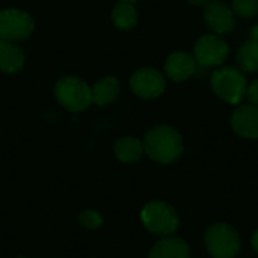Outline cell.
I'll return each mask as SVG.
<instances>
[{
  "label": "cell",
  "instance_id": "6da1fadb",
  "mask_svg": "<svg viewBox=\"0 0 258 258\" xmlns=\"http://www.w3.org/2000/svg\"><path fill=\"white\" fill-rule=\"evenodd\" d=\"M144 151L157 163L177 162L184 150L181 135L169 125H154L144 136Z\"/></svg>",
  "mask_w": 258,
  "mask_h": 258
},
{
  "label": "cell",
  "instance_id": "7a4b0ae2",
  "mask_svg": "<svg viewBox=\"0 0 258 258\" xmlns=\"http://www.w3.org/2000/svg\"><path fill=\"white\" fill-rule=\"evenodd\" d=\"M210 83L213 92L228 104H239L246 97L248 82L243 71L237 68L224 67L213 71Z\"/></svg>",
  "mask_w": 258,
  "mask_h": 258
},
{
  "label": "cell",
  "instance_id": "3957f363",
  "mask_svg": "<svg viewBox=\"0 0 258 258\" xmlns=\"http://www.w3.org/2000/svg\"><path fill=\"white\" fill-rule=\"evenodd\" d=\"M57 103L68 112H82L92 104V92L86 82L79 77H63L54 86Z\"/></svg>",
  "mask_w": 258,
  "mask_h": 258
},
{
  "label": "cell",
  "instance_id": "277c9868",
  "mask_svg": "<svg viewBox=\"0 0 258 258\" xmlns=\"http://www.w3.org/2000/svg\"><path fill=\"white\" fill-rule=\"evenodd\" d=\"M142 222L145 228L157 236H171L178 230L180 218L175 209L163 201H153L142 209Z\"/></svg>",
  "mask_w": 258,
  "mask_h": 258
},
{
  "label": "cell",
  "instance_id": "5b68a950",
  "mask_svg": "<svg viewBox=\"0 0 258 258\" xmlns=\"http://www.w3.org/2000/svg\"><path fill=\"white\" fill-rule=\"evenodd\" d=\"M206 248L215 258H236L240 252L239 233L228 224L212 225L204 236Z\"/></svg>",
  "mask_w": 258,
  "mask_h": 258
},
{
  "label": "cell",
  "instance_id": "8992f818",
  "mask_svg": "<svg viewBox=\"0 0 258 258\" xmlns=\"http://www.w3.org/2000/svg\"><path fill=\"white\" fill-rule=\"evenodd\" d=\"M228 44L216 33H207L200 36L194 45V59L201 68L222 65L224 60L228 57Z\"/></svg>",
  "mask_w": 258,
  "mask_h": 258
},
{
  "label": "cell",
  "instance_id": "52a82bcc",
  "mask_svg": "<svg viewBox=\"0 0 258 258\" xmlns=\"http://www.w3.org/2000/svg\"><path fill=\"white\" fill-rule=\"evenodd\" d=\"M33 18L27 12L20 9L0 11V41H24L33 33Z\"/></svg>",
  "mask_w": 258,
  "mask_h": 258
},
{
  "label": "cell",
  "instance_id": "ba28073f",
  "mask_svg": "<svg viewBox=\"0 0 258 258\" xmlns=\"http://www.w3.org/2000/svg\"><path fill=\"white\" fill-rule=\"evenodd\" d=\"M130 88L135 95L144 100H153L165 92V76L156 68H141L130 77Z\"/></svg>",
  "mask_w": 258,
  "mask_h": 258
},
{
  "label": "cell",
  "instance_id": "9c48e42d",
  "mask_svg": "<svg viewBox=\"0 0 258 258\" xmlns=\"http://www.w3.org/2000/svg\"><path fill=\"white\" fill-rule=\"evenodd\" d=\"M204 20L216 35L231 33L236 29V17L231 6L219 0H210L204 6Z\"/></svg>",
  "mask_w": 258,
  "mask_h": 258
},
{
  "label": "cell",
  "instance_id": "30bf717a",
  "mask_svg": "<svg viewBox=\"0 0 258 258\" xmlns=\"http://www.w3.org/2000/svg\"><path fill=\"white\" fill-rule=\"evenodd\" d=\"M231 127L236 135L246 139L258 138V106L243 104L239 106L231 116Z\"/></svg>",
  "mask_w": 258,
  "mask_h": 258
},
{
  "label": "cell",
  "instance_id": "8fae6325",
  "mask_svg": "<svg viewBox=\"0 0 258 258\" xmlns=\"http://www.w3.org/2000/svg\"><path fill=\"white\" fill-rule=\"evenodd\" d=\"M197 67L194 56L184 51H175L165 62V74L174 82H186L197 73Z\"/></svg>",
  "mask_w": 258,
  "mask_h": 258
},
{
  "label": "cell",
  "instance_id": "7c38bea8",
  "mask_svg": "<svg viewBox=\"0 0 258 258\" xmlns=\"http://www.w3.org/2000/svg\"><path fill=\"white\" fill-rule=\"evenodd\" d=\"M148 258H190V248L183 239L166 237L151 248Z\"/></svg>",
  "mask_w": 258,
  "mask_h": 258
},
{
  "label": "cell",
  "instance_id": "4fadbf2b",
  "mask_svg": "<svg viewBox=\"0 0 258 258\" xmlns=\"http://www.w3.org/2000/svg\"><path fill=\"white\" fill-rule=\"evenodd\" d=\"M119 91H121V86H119L118 79L113 76H106V77L100 79L91 88L92 103H95L97 106H107L118 98Z\"/></svg>",
  "mask_w": 258,
  "mask_h": 258
},
{
  "label": "cell",
  "instance_id": "5bb4252c",
  "mask_svg": "<svg viewBox=\"0 0 258 258\" xmlns=\"http://www.w3.org/2000/svg\"><path fill=\"white\" fill-rule=\"evenodd\" d=\"M24 60V53L15 42L0 41V71L8 74L18 73L23 68Z\"/></svg>",
  "mask_w": 258,
  "mask_h": 258
},
{
  "label": "cell",
  "instance_id": "9a60e30c",
  "mask_svg": "<svg viewBox=\"0 0 258 258\" xmlns=\"http://www.w3.org/2000/svg\"><path fill=\"white\" fill-rule=\"evenodd\" d=\"M113 153L119 162L135 163V162L141 160V157L144 154V144L133 136H124L115 142Z\"/></svg>",
  "mask_w": 258,
  "mask_h": 258
},
{
  "label": "cell",
  "instance_id": "2e32d148",
  "mask_svg": "<svg viewBox=\"0 0 258 258\" xmlns=\"http://www.w3.org/2000/svg\"><path fill=\"white\" fill-rule=\"evenodd\" d=\"M237 65L240 71L248 74L258 73V41L249 39L240 45L236 54Z\"/></svg>",
  "mask_w": 258,
  "mask_h": 258
},
{
  "label": "cell",
  "instance_id": "e0dca14e",
  "mask_svg": "<svg viewBox=\"0 0 258 258\" xmlns=\"http://www.w3.org/2000/svg\"><path fill=\"white\" fill-rule=\"evenodd\" d=\"M112 21L121 30H130L138 24V11L133 3L119 2L113 6Z\"/></svg>",
  "mask_w": 258,
  "mask_h": 258
},
{
  "label": "cell",
  "instance_id": "ac0fdd59",
  "mask_svg": "<svg viewBox=\"0 0 258 258\" xmlns=\"http://www.w3.org/2000/svg\"><path fill=\"white\" fill-rule=\"evenodd\" d=\"M231 9L237 17L254 18L258 15V0H233Z\"/></svg>",
  "mask_w": 258,
  "mask_h": 258
},
{
  "label": "cell",
  "instance_id": "d6986e66",
  "mask_svg": "<svg viewBox=\"0 0 258 258\" xmlns=\"http://www.w3.org/2000/svg\"><path fill=\"white\" fill-rule=\"evenodd\" d=\"M79 222L89 230H97L103 225V218L98 212L95 210H86L79 215Z\"/></svg>",
  "mask_w": 258,
  "mask_h": 258
},
{
  "label": "cell",
  "instance_id": "ffe728a7",
  "mask_svg": "<svg viewBox=\"0 0 258 258\" xmlns=\"http://www.w3.org/2000/svg\"><path fill=\"white\" fill-rule=\"evenodd\" d=\"M246 95L249 98V101L252 104H257L258 106V79H255L246 89Z\"/></svg>",
  "mask_w": 258,
  "mask_h": 258
},
{
  "label": "cell",
  "instance_id": "44dd1931",
  "mask_svg": "<svg viewBox=\"0 0 258 258\" xmlns=\"http://www.w3.org/2000/svg\"><path fill=\"white\" fill-rule=\"evenodd\" d=\"M187 2L194 6H206L210 0H187Z\"/></svg>",
  "mask_w": 258,
  "mask_h": 258
},
{
  "label": "cell",
  "instance_id": "7402d4cb",
  "mask_svg": "<svg viewBox=\"0 0 258 258\" xmlns=\"http://www.w3.org/2000/svg\"><path fill=\"white\" fill-rule=\"evenodd\" d=\"M251 245H252V248L255 249L258 252V230L252 234V239H251Z\"/></svg>",
  "mask_w": 258,
  "mask_h": 258
},
{
  "label": "cell",
  "instance_id": "603a6c76",
  "mask_svg": "<svg viewBox=\"0 0 258 258\" xmlns=\"http://www.w3.org/2000/svg\"><path fill=\"white\" fill-rule=\"evenodd\" d=\"M251 39H255V41H258V24L251 29Z\"/></svg>",
  "mask_w": 258,
  "mask_h": 258
},
{
  "label": "cell",
  "instance_id": "cb8c5ba5",
  "mask_svg": "<svg viewBox=\"0 0 258 258\" xmlns=\"http://www.w3.org/2000/svg\"><path fill=\"white\" fill-rule=\"evenodd\" d=\"M121 2H127V3H135V2H138V0H121Z\"/></svg>",
  "mask_w": 258,
  "mask_h": 258
},
{
  "label": "cell",
  "instance_id": "d4e9b609",
  "mask_svg": "<svg viewBox=\"0 0 258 258\" xmlns=\"http://www.w3.org/2000/svg\"><path fill=\"white\" fill-rule=\"evenodd\" d=\"M20 258H24V257H20Z\"/></svg>",
  "mask_w": 258,
  "mask_h": 258
}]
</instances>
